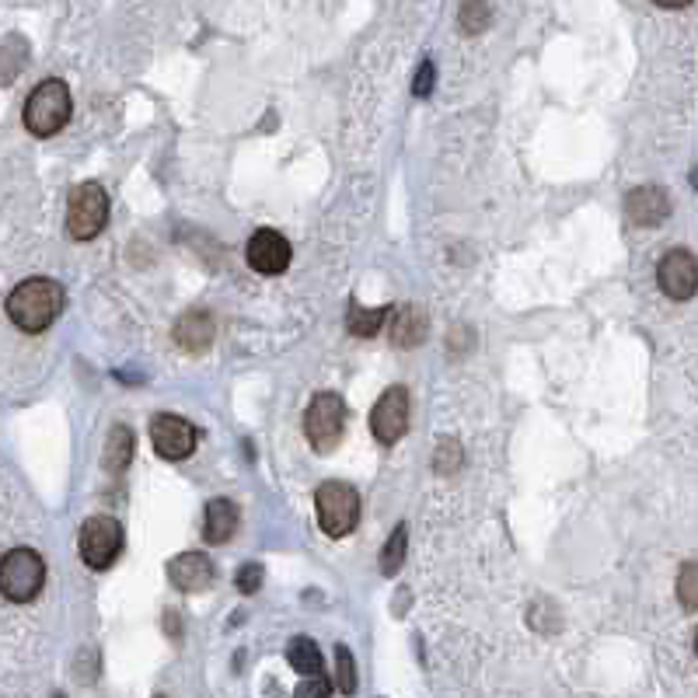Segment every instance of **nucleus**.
Returning a JSON list of instances; mask_svg holds the SVG:
<instances>
[{"label": "nucleus", "instance_id": "nucleus-6", "mask_svg": "<svg viewBox=\"0 0 698 698\" xmlns=\"http://www.w3.org/2000/svg\"><path fill=\"white\" fill-rule=\"evenodd\" d=\"M346 429V406L336 391H319L304 412V434L319 454H328L342 440Z\"/></svg>", "mask_w": 698, "mask_h": 698}, {"label": "nucleus", "instance_id": "nucleus-28", "mask_svg": "<svg viewBox=\"0 0 698 698\" xmlns=\"http://www.w3.org/2000/svg\"><path fill=\"white\" fill-rule=\"evenodd\" d=\"M695 653H698V636H695Z\"/></svg>", "mask_w": 698, "mask_h": 698}, {"label": "nucleus", "instance_id": "nucleus-17", "mask_svg": "<svg viewBox=\"0 0 698 698\" xmlns=\"http://www.w3.org/2000/svg\"><path fill=\"white\" fill-rule=\"evenodd\" d=\"M385 322H391V308H360V304H353V308H349V314H346L349 336H357V339L377 336Z\"/></svg>", "mask_w": 698, "mask_h": 698}, {"label": "nucleus", "instance_id": "nucleus-16", "mask_svg": "<svg viewBox=\"0 0 698 698\" xmlns=\"http://www.w3.org/2000/svg\"><path fill=\"white\" fill-rule=\"evenodd\" d=\"M213 336H217V328H213V319L207 311L182 314L178 325H175V342L182 349H189V353H203V349L213 342Z\"/></svg>", "mask_w": 698, "mask_h": 698}, {"label": "nucleus", "instance_id": "nucleus-19", "mask_svg": "<svg viewBox=\"0 0 698 698\" xmlns=\"http://www.w3.org/2000/svg\"><path fill=\"white\" fill-rule=\"evenodd\" d=\"M129 461H133V429L129 426H112L109 440H105V469L112 475H120Z\"/></svg>", "mask_w": 698, "mask_h": 698}, {"label": "nucleus", "instance_id": "nucleus-24", "mask_svg": "<svg viewBox=\"0 0 698 698\" xmlns=\"http://www.w3.org/2000/svg\"><path fill=\"white\" fill-rule=\"evenodd\" d=\"M489 25V8L486 4H464L461 8V28L464 32H482Z\"/></svg>", "mask_w": 698, "mask_h": 698}, {"label": "nucleus", "instance_id": "nucleus-20", "mask_svg": "<svg viewBox=\"0 0 698 698\" xmlns=\"http://www.w3.org/2000/svg\"><path fill=\"white\" fill-rule=\"evenodd\" d=\"M406 548H409V524H398V527L391 531V538L385 541V548H381V573L395 576L398 570H402Z\"/></svg>", "mask_w": 698, "mask_h": 698}, {"label": "nucleus", "instance_id": "nucleus-27", "mask_svg": "<svg viewBox=\"0 0 698 698\" xmlns=\"http://www.w3.org/2000/svg\"><path fill=\"white\" fill-rule=\"evenodd\" d=\"M412 91H415V95H429V91H434V63H429V60H423L420 74H415Z\"/></svg>", "mask_w": 698, "mask_h": 698}, {"label": "nucleus", "instance_id": "nucleus-15", "mask_svg": "<svg viewBox=\"0 0 698 698\" xmlns=\"http://www.w3.org/2000/svg\"><path fill=\"white\" fill-rule=\"evenodd\" d=\"M238 531V503L235 500H210L203 513V538L210 545H224Z\"/></svg>", "mask_w": 698, "mask_h": 698}, {"label": "nucleus", "instance_id": "nucleus-14", "mask_svg": "<svg viewBox=\"0 0 698 698\" xmlns=\"http://www.w3.org/2000/svg\"><path fill=\"white\" fill-rule=\"evenodd\" d=\"M426 332H429V319H426V311L420 304H402V308L391 311V322H388L391 346L412 349V346H420L426 339Z\"/></svg>", "mask_w": 698, "mask_h": 698}, {"label": "nucleus", "instance_id": "nucleus-2", "mask_svg": "<svg viewBox=\"0 0 698 698\" xmlns=\"http://www.w3.org/2000/svg\"><path fill=\"white\" fill-rule=\"evenodd\" d=\"M71 120V91H66L63 80L49 77L42 85L28 95L25 102V126L36 137H53Z\"/></svg>", "mask_w": 698, "mask_h": 698}, {"label": "nucleus", "instance_id": "nucleus-25", "mask_svg": "<svg viewBox=\"0 0 698 698\" xmlns=\"http://www.w3.org/2000/svg\"><path fill=\"white\" fill-rule=\"evenodd\" d=\"M328 691H332V685L325 677H304L301 685H297L294 698H328Z\"/></svg>", "mask_w": 698, "mask_h": 698}, {"label": "nucleus", "instance_id": "nucleus-9", "mask_svg": "<svg viewBox=\"0 0 698 698\" xmlns=\"http://www.w3.org/2000/svg\"><path fill=\"white\" fill-rule=\"evenodd\" d=\"M657 284L671 301H688L698 290V259L688 248H671L657 265Z\"/></svg>", "mask_w": 698, "mask_h": 698}, {"label": "nucleus", "instance_id": "nucleus-7", "mask_svg": "<svg viewBox=\"0 0 698 698\" xmlns=\"http://www.w3.org/2000/svg\"><path fill=\"white\" fill-rule=\"evenodd\" d=\"M123 548V527L115 524L105 513H98V518H88L80 524V538H77V552L85 559V566L91 570H109L115 556H120Z\"/></svg>", "mask_w": 698, "mask_h": 698}, {"label": "nucleus", "instance_id": "nucleus-23", "mask_svg": "<svg viewBox=\"0 0 698 698\" xmlns=\"http://www.w3.org/2000/svg\"><path fill=\"white\" fill-rule=\"evenodd\" d=\"M434 469H437L440 475H454V472L461 469V447H458V440H444V444L437 447Z\"/></svg>", "mask_w": 698, "mask_h": 698}, {"label": "nucleus", "instance_id": "nucleus-1", "mask_svg": "<svg viewBox=\"0 0 698 698\" xmlns=\"http://www.w3.org/2000/svg\"><path fill=\"white\" fill-rule=\"evenodd\" d=\"M63 311V290L57 279L49 276H32L18 284L8 297V319L22 332H42L57 322Z\"/></svg>", "mask_w": 698, "mask_h": 698}, {"label": "nucleus", "instance_id": "nucleus-5", "mask_svg": "<svg viewBox=\"0 0 698 698\" xmlns=\"http://www.w3.org/2000/svg\"><path fill=\"white\" fill-rule=\"evenodd\" d=\"M46 579V562L39 552L32 548H11L4 556V566H0V590H4L8 601L25 604L42 590Z\"/></svg>", "mask_w": 698, "mask_h": 698}, {"label": "nucleus", "instance_id": "nucleus-26", "mask_svg": "<svg viewBox=\"0 0 698 698\" xmlns=\"http://www.w3.org/2000/svg\"><path fill=\"white\" fill-rule=\"evenodd\" d=\"M262 566L255 562V566H241V573H238V590L241 594H255L259 587H262Z\"/></svg>", "mask_w": 698, "mask_h": 698}, {"label": "nucleus", "instance_id": "nucleus-11", "mask_svg": "<svg viewBox=\"0 0 698 698\" xmlns=\"http://www.w3.org/2000/svg\"><path fill=\"white\" fill-rule=\"evenodd\" d=\"M245 259L255 273L276 276L290 265V241L279 235V230H270V227L255 230L252 241H248V248H245Z\"/></svg>", "mask_w": 698, "mask_h": 698}, {"label": "nucleus", "instance_id": "nucleus-29", "mask_svg": "<svg viewBox=\"0 0 698 698\" xmlns=\"http://www.w3.org/2000/svg\"><path fill=\"white\" fill-rule=\"evenodd\" d=\"M154 698H164V695H154Z\"/></svg>", "mask_w": 698, "mask_h": 698}, {"label": "nucleus", "instance_id": "nucleus-22", "mask_svg": "<svg viewBox=\"0 0 698 698\" xmlns=\"http://www.w3.org/2000/svg\"><path fill=\"white\" fill-rule=\"evenodd\" d=\"M336 688L342 695L357 691V663H353V653H349L346 646H336Z\"/></svg>", "mask_w": 698, "mask_h": 698}, {"label": "nucleus", "instance_id": "nucleus-21", "mask_svg": "<svg viewBox=\"0 0 698 698\" xmlns=\"http://www.w3.org/2000/svg\"><path fill=\"white\" fill-rule=\"evenodd\" d=\"M677 601L688 611H698V562H685L677 573Z\"/></svg>", "mask_w": 698, "mask_h": 698}, {"label": "nucleus", "instance_id": "nucleus-12", "mask_svg": "<svg viewBox=\"0 0 698 698\" xmlns=\"http://www.w3.org/2000/svg\"><path fill=\"white\" fill-rule=\"evenodd\" d=\"M625 217L636 227H660L671 217V196L660 186H639L625 196Z\"/></svg>", "mask_w": 698, "mask_h": 698}, {"label": "nucleus", "instance_id": "nucleus-13", "mask_svg": "<svg viewBox=\"0 0 698 698\" xmlns=\"http://www.w3.org/2000/svg\"><path fill=\"white\" fill-rule=\"evenodd\" d=\"M169 579L186 594L207 590L213 584V562L203 552H182L169 562Z\"/></svg>", "mask_w": 698, "mask_h": 698}, {"label": "nucleus", "instance_id": "nucleus-3", "mask_svg": "<svg viewBox=\"0 0 698 698\" xmlns=\"http://www.w3.org/2000/svg\"><path fill=\"white\" fill-rule=\"evenodd\" d=\"M314 510L328 538H346L360 521V493L346 482H322L314 493Z\"/></svg>", "mask_w": 698, "mask_h": 698}, {"label": "nucleus", "instance_id": "nucleus-10", "mask_svg": "<svg viewBox=\"0 0 698 698\" xmlns=\"http://www.w3.org/2000/svg\"><path fill=\"white\" fill-rule=\"evenodd\" d=\"M151 444L161 458L169 461H182L196 451V429L189 420H182V415H172V412H161L151 420Z\"/></svg>", "mask_w": 698, "mask_h": 698}, {"label": "nucleus", "instance_id": "nucleus-4", "mask_svg": "<svg viewBox=\"0 0 698 698\" xmlns=\"http://www.w3.org/2000/svg\"><path fill=\"white\" fill-rule=\"evenodd\" d=\"M109 221V196L98 182H80L71 192V203H66V230L77 241H91L102 235V227Z\"/></svg>", "mask_w": 698, "mask_h": 698}, {"label": "nucleus", "instance_id": "nucleus-8", "mask_svg": "<svg viewBox=\"0 0 698 698\" xmlns=\"http://www.w3.org/2000/svg\"><path fill=\"white\" fill-rule=\"evenodd\" d=\"M409 429V388L395 385L377 398V406L371 409V434L381 444H398Z\"/></svg>", "mask_w": 698, "mask_h": 698}, {"label": "nucleus", "instance_id": "nucleus-18", "mask_svg": "<svg viewBox=\"0 0 698 698\" xmlns=\"http://www.w3.org/2000/svg\"><path fill=\"white\" fill-rule=\"evenodd\" d=\"M287 660H290V668H294L297 674H304V677H322V653H319V646H314V639H308V636L290 639Z\"/></svg>", "mask_w": 698, "mask_h": 698}]
</instances>
